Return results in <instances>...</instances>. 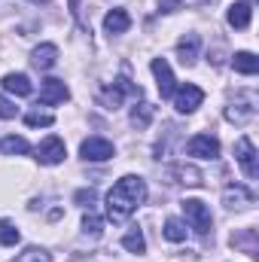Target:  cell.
Returning <instances> with one entry per match:
<instances>
[{
	"instance_id": "cell-3",
	"label": "cell",
	"mask_w": 259,
	"mask_h": 262,
	"mask_svg": "<svg viewBox=\"0 0 259 262\" xmlns=\"http://www.w3.org/2000/svg\"><path fill=\"white\" fill-rule=\"evenodd\" d=\"M235 159H238V165L244 168V174H247L250 180H256L259 177V162H256V146H253L250 137H238V143H235Z\"/></svg>"
},
{
	"instance_id": "cell-11",
	"label": "cell",
	"mask_w": 259,
	"mask_h": 262,
	"mask_svg": "<svg viewBox=\"0 0 259 262\" xmlns=\"http://www.w3.org/2000/svg\"><path fill=\"white\" fill-rule=\"evenodd\" d=\"M226 18H229V25H232L235 31H244V28L250 25V18H253V6H250V0H238V3H232Z\"/></svg>"
},
{
	"instance_id": "cell-15",
	"label": "cell",
	"mask_w": 259,
	"mask_h": 262,
	"mask_svg": "<svg viewBox=\"0 0 259 262\" xmlns=\"http://www.w3.org/2000/svg\"><path fill=\"white\" fill-rule=\"evenodd\" d=\"M128 28H131V15L125 9H110L104 15V31L107 34H125Z\"/></svg>"
},
{
	"instance_id": "cell-2",
	"label": "cell",
	"mask_w": 259,
	"mask_h": 262,
	"mask_svg": "<svg viewBox=\"0 0 259 262\" xmlns=\"http://www.w3.org/2000/svg\"><path fill=\"white\" fill-rule=\"evenodd\" d=\"M183 213H186L189 226H192L198 235H207V232H210L213 216H210V207H207L204 201H198V198H186V201H183Z\"/></svg>"
},
{
	"instance_id": "cell-30",
	"label": "cell",
	"mask_w": 259,
	"mask_h": 262,
	"mask_svg": "<svg viewBox=\"0 0 259 262\" xmlns=\"http://www.w3.org/2000/svg\"><path fill=\"white\" fill-rule=\"evenodd\" d=\"M34 3H49V0H34Z\"/></svg>"
},
{
	"instance_id": "cell-13",
	"label": "cell",
	"mask_w": 259,
	"mask_h": 262,
	"mask_svg": "<svg viewBox=\"0 0 259 262\" xmlns=\"http://www.w3.org/2000/svg\"><path fill=\"white\" fill-rule=\"evenodd\" d=\"M31 61H34V67H40V70L55 67L58 64V46H55V43H40V46L31 52Z\"/></svg>"
},
{
	"instance_id": "cell-20",
	"label": "cell",
	"mask_w": 259,
	"mask_h": 262,
	"mask_svg": "<svg viewBox=\"0 0 259 262\" xmlns=\"http://www.w3.org/2000/svg\"><path fill=\"white\" fill-rule=\"evenodd\" d=\"M122 247H125L128 253H143V250H146L143 232H140V229H128V232L122 235Z\"/></svg>"
},
{
	"instance_id": "cell-10",
	"label": "cell",
	"mask_w": 259,
	"mask_h": 262,
	"mask_svg": "<svg viewBox=\"0 0 259 262\" xmlns=\"http://www.w3.org/2000/svg\"><path fill=\"white\" fill-rule=\"evenodd\" d=\"M125 95H131V98H140V89H137L131 79H125V76H122V79H116V82L104 92V104L116 110V107L122 104V98H125Z\"/></svg>"
},
{
	"instance_id": "cell-19",
	"label": "cell",
	"mask_w": 259,
	"mask_h": 262,
	"mask_svg": "<svg viewBox=\"0 0 259 262\" xmlns=\"http://www.w3.org/2000/svg\"><path fill=\"white\" fill-rule=\"evenodd\" d=\"M153 116H156V107H153V104H146V101H140V104L131 110V125L146 128V125L153 122Z\"/></svg>"
},
{
	"instance_id": "cell-6",
	"label": "cell",
	"mask_w": 259,
	"mask_h": 262,
	"mask_svg": "<svg viewBox=\"0 0 259 262\" xmlns=\"http://www.w3.org/2000/svg\"><path fill=\"white\" fill-rule=\"evenodd\" d=\"M186 152L195 156V159H217L220 156V140L213 134H195L186 143Z\"/></svg>"
},
{
	"instance_id": "cell-16",
	"label": "cell",
	"mask_w": 259,
	"mask_h": 262,
	"mask_svg": "<svg viewBox=\"0 0 259 262\" xmlns=\"http://www.w3.org/2000/svg\"><path fill=\"white\" fill-rule=\"evenodd\" d=\"M223 201H226V207H247V204H253V192H247L244 186H229L223 192Z\"/></svg>"
},
{
	"instance_id": "cell-29",
	"label": "cell",
	"mask_w": 259,
	"mask_h": 262,
	"mask_svg": "<svg viewBox=\"0 0 259 262\" xmlns=\"http://www.w3.org/2000/svg\"><path fill=\"white\" fill-rule=\"evenodd\" d=\"M159 6H162V12H177L180 0H159Z\"/></svg>"
},
{
	"instance_id": "cell-4",
	"label": "cell",
	"mask_w": 259,
	"mask_h": 262,
	"mask_svg": "<svg viewBox=\"0 0 259 262\" xmlns=\"http://www.w3.org/2000/svg\"><path fill=\"white\" fill-rule=\"evenodd\" d=\"M201 101H204V92L192 82H186V85H180L174 92V110L177 113H195L201 107Z\"/></svg>"
},
{
	"instance_id": "cell-25",
	"label": "cell",
	"mask_w": 259,
	"mask_h": 262,
	"mask_svg": "<svg viewBox=\"0 0 259 262\" xmlns=\"http://www.w3.org/2000/svg\"><path fill=\"white\" fill-rule=\"evenodd\" d=\"M12 262H52V256H49L43 247H28L25 253H18Z\"/></svg>"
},
{
	"instance_id": "cell-28",
	"label": "cell",
	"mask_w": 259,
	"mask_h": 262,
	"mask_svg": "<svg viewBox=\"0 0 259 262\" xmlns=\"http://www.w3.org/2000/svg\"><path fill=\"white\" fill-rule=\"evenodd\" d=\"M76 201L92 210V204H95V189H79V192H76Z\"/></svg>"
},
{
	"instance_id": "cell-21",
	"label": "cell",
	"mask_w": 259,
	"mask_h": 262,
	"mask_svg": "<svg viewBox=\"0 0 259 262\" xmlns=\"http://www.w3.org/2000/svg\"><path fill=\"white\" fill-rule=\"evenodd\" d=\"M21 241V232L9 223V220H0V244L3 247H15Z\"/></svg>"
},
{
	"instance_id": "cell-26",
	"label": "cell",
	"mask_w": 259,
	"mask_h": 262,
	"mask_svg": "<svg viewBox=\"0 0 259 262\" xmlns=\"http://www.w3.org/2000/svg\"><path fill=\"white\" fill-rule=\"evenodd\" d=\"M177 174H180V183H186V186H198L201 183V171H195V168H177Z\"/></svg>"
},
{
	"instance_id": "cell-8",
	"label": "cell",
	"mask_w": 259,
	"mask_h": 262,
	"mask_svg": "<svg viewBox=\"0 0 259 262\" xmlns=\"http://www.w3.org/2000/svg\"><path fill=\"white\" fill-rule=\"evenodd\" d=\"M67 98H70V89L64 85V79H55V76L43 79V89H40V104L52 107V104H64Z\"/></svg>"
},
{
	"instance_id": "cell-18",
	"label": "cell",
	"mask_w": 259,
	"mask_h": 262,
	"mask_svg": "<svg viewBox=\"0 0 259 262\" xmlns=\"http://www.w3.org/2000/svg\"><path fill=\"white\" fill-rule=\"evenodd\" d=\"M232 67H235L238 73H244V76H253L259 70V58L253 52H235V55H232Z\"/></svg>"
},
{
	"instance_id": "cell-5",
	"label": "cell",
	"mask_w": 259,
	"mask_h": 262,
	"mask_svg": "<svg viewBox=\"0 0 259 262\" xmlns=\"http://www.w3.org/2000/svg\"><path fill=\"white\" fill-rule=\"evenodd\" d=\"M79 156H82L85 162H107V159L116 156V149H113V143L104 140V137H89V140H82Z\"/></svg>"
},
{
	"instance_id": "cell-17",
	"label": "cell",
	"mask_w": 259,
	"mask_h": 262,
	"mask_svg": "<svg viewBox=\"0 0 259 262\" xmlns=\"http://www.w3.org/2000/svg\"><path fill=\"white\" fill-rule=\"evenodd\" d=\"M0 152H3V156H28V152H31V143H28L25 137L9 134V137L0 140Z\"/></svg>"
},
{
	"instance_id": "cell-9",
	"label": "cell",
	"mask_w": 259,
	"mask_h": 262,
	"mask_svg": "<svg viewBox=\"0 0 259 262\" xmlns=\"http://www.w3.org/2000/svg\"><path fill=\"white\" fill-rule=\"evenodd\" d=\"M153 73H156V82H159V95L162 98H174L177 92V79L171 73V64L165 58H153Z\"/></svg>"
},
{
	"instance_id": "cell-23",
	"label": "cell",
	"mask_w": 259,
	"mask_h": 262,
	"mask_svg": "<svg viewBox=\"0 0 259 262\" xmlns=\"http://www.w3.org/2000/svg\"><path fill=\"white\" fill-rule=\"evenodd\" d=\"M165 238H168V241H174V244L186 241V226H183L180 220H174V216H171V220L165 223Z\"/></svg>"
},
{
	"instance_id": "cell-7",
	"label": "cell",
	"mask_w": 259,
	"mask_h": 262,
	"mask_svg": "<svg viewBox=\"0 0 259 262\" xmlns=\"http://www.w3.org/2000/svg\"><path fill=\"white\" fill-rule=\"evenodd\" d=\"M67 149H64V140L61 137H46L40 146H37V159H40V165H58V162H64Z\"/></svg>"
},
{
	"instance_id": "cell-1",
	"label": "cell",
	"mask_w": 259,
	"mask_h": 262,
	"mask_svg": "<svg viewBox=\"0 0 259 262\" xmlns=\"http://www.w3.org/2000/svg\"><path fill=\"white\" fill-rule=\"evenodd\" d=\"M146 201V183L134 174H125L110 192H107V220L122 223Z\"/></svg>"
},
{
	"instance_id": "cell-24",
	"label": "cell",
	"mask_w": 259,
	"mask_h": 262,
	"mask_svg": "<svg viewBox=\"0 0 259 262\" xmlns=\"http://www.w3.org/2000/svg\"><path fill=\"white\" fill-rule=\"evenodd\" d=\"M82 232H85V235H92V238H98V235L104 232V220H101V216H95V213L89 210V213L82 216Z\"/></svg>"
},
{
	"instance_id": "cell-27",
	"label": "cell",
	"mask_w": 259,
	"mask_h": 262,
	"mask_svg": "<svg viewBox=\"0 0 259 262\" xmlns=\"http://www.w3.org/2000/svg\"><path fill=\"white\" fill-rule=\"evenodd\" d=\"M15 116H18V107H15L9 98L0 95V119H15Z\"/></svg>"
},
{
	"instance_id": "cell-14",
	"label": "cell",
	"mask_w": 259,
	"mask_h": 262,
	"mask_svg": "<svg viewBox=\"0 0 259 262\" xmlns=\"http://www.w3.org/2000/svg\"><path fill=\"white\" fill-rule=\"evenodd\" d=\"M198 49H201V37H198V34H186V37L177 40V58H180L183 64H195Z\"/></svg>"
},
{
	"instance_id": "cell-12",
	"label": "cell",
	"mask_w": 259,
	"mask_h": 262,
	"mask_svg": "<svg viewBox=\"0 0 259 262\" xmlns=\"http://www.w3.org/2000/svg\"><path fill=\"white\" fill-rule=\"evenodd\" d=\"M0 85H3V92L18 95V98H25V95H31V92H34V85H31L28 73H6V76L0 79Z\"/></svg>"
},
{
	"instance_id": "cell-22",
	"label": "cell",
	"mask_w": 259,
	"mask_h": 262,
	"mask_svg": "<svg viewBox=\"0 0 259 262\" xmlns=\"http://www.w3.org/2000/svg\"><path fill=\"white\" fill-rule=\"evenodd\" d=\"M25 125H31V128H49V125H55V116L43 113V110H31L25 116Z\"/></svg>"
}]
</instances>
